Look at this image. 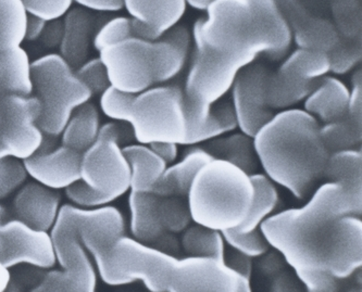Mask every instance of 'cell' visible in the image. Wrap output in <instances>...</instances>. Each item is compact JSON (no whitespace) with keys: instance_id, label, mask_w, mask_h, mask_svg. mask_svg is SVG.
<instances>
[{"instance_id":"obj_17","label":"cell","mask_w":362,"mask_h":292,"mask_svg":"<svg viewBox=\"0 0 362 292\" xmlns=\"http://www.w3.org/2000/svg\"><path fill=\"white\" fill-rule=\"evenodd\" d=\"M186 0H124L123 9L132 19L136 37L156 40L181 23Z\"/></svg>"},{"instance_id":"obj_49","label":"cell","mask_w":362,"mask_h":292,"mask_svg":"<svg viewBox=\"0 0 362 292\" xmlns=\"http://www.w3.org/2000/svg\"><path fill=\"white\" fill-rule=\"evenodd\" d=\"M346 118L362 126V71L360 68H356L351 76Z\"/></svg>"},{"instance_id":"obj_28","label":"cell","mask_w":362,"mask_h":292,"mask_svg":"<svg viewBox=\"0 0 362 292\" xmlns=\"http://www.w3.org/2000/svg\"><path fill=\"white\" fill-rule=\"evenodd\" d=\"M278 72L303 84H315L329 75V54L297 48L285 56Z\"/></svg>"},{"instance_id":"obj_1","label":"cell","mask_w":362,"mask_h":292,"mask_svg":"<svg viewBox=\"0 0 362 292\" xmlns=\"http://www.w3.org/2000/svg\"><path fill=\"white\" fill-rule=\"evenodd\" d=\"M360 217L341 187L325 183L306 205L271 215L259 229L297 277L327 274L341 281L361 267Z\"/></svg>"},{"instance_id":"obj_56","label":"cell","mask_w":362,"mask_h":292,"mask_svg":"<svg viewBox=\"0 0 362 292\" xmlns=\"http://www.w3.org/2000/svg\"><path fill=\"white\" fill-rule=\"evenodd\" d=\"M47 22L42 21L38 18L28 16L26 18L25 34H24V42L34 43L38 42L42 32L45 30Z\"/></svg>"},{"instance_id":"obj_10","label":"cell","mask_w":362,"mask_h":292,"mask_svg":"<svg viewBox=\"0 0 362 292\" xmlns=\"http://www.w3.org/2000/svg\"><path fill=\"white\" fill-rule=\"evenodd\" d=\"M111 87L139 95L157 85L153 40L127 38L98 52Z\"/></svg>"},{"instance_id":"obj_14","label":"cell","mask_w":362,"mask_h":292,"mask_svg":"<svg viewBox=\"0 0 362 292\" xmlns=\"http://www.w3.org/2000/svg\"><path fill=\"white\" fill-rule=\"evenodd\" d=\"M240 276L224 262L204 257H177L167 292H238Z\"/></svg>"},{"instance_id":"obj_12","label":"cell","mask_w":362,"mask_h":292,"mask_svg":"<svg viewBox=\"0 0 362 292\" xmlns=\"http://www.w3.org/2000/svg\"><path fill=\"white\" fill-rule=\"evenodd\" d=\"M0 264L6 269L28 265L48 271L57 264L49 233L13 219L0 224Z\"/></svg>"},{"instance_id":"obj_27","label":"cell","mask_w":362,"mask_h":292,"mask_svg":"<svg viewBox=\"0 0 362 292\" xmlns=\"http://www.w3.org/2000/svg\"><path fill=\"white\" fill-rule=\"evenodd\" d=\"M100 126L98 109L86 102L71 114L60 135L62 145L83 154L96 142Z\"/></svg>"},{"instance_id":"obj_13","label":"cell","mask_w":362,"mask_h":292,"mask_svg":"<svg viewBox=\"0 0 362 292\" xmlns=\"http://www.w3.org/2000/svg\"><path fill=\"white\" fill-rule=\"evenodd\" d=\"M269 74L270 71L262 64H250L240 70L230 88V102L238 130L250 137H254L275 114L267 102Z\"/></svg>"},{"instance_id":"obj_52","label":"cell","mask_w":362,"mask_h":292,"mask_svg":"<svg viewBox=\"0 0 362 292\" xmlns=\"http://www.w3.org/2000/svg\"><path fill=\"white\" fill-rule=\"evenodd\" d=\"M62 35H64V23L62 20L47 22L45 30L42 32L40 40L42 47L46 49H54L59 48L62 44Z\"/></svg>"},{"instance_id":"obj_59","label":"cell","mask_w":362,"mask_h":292,"mask_svg":"<svg viewBox=\"0 0 362 292\" xmlns=\"http://www.w3.org/2000/svg\"><path fill=\"white\" fill-rule=\"evenodd\" d=\"M4 217H5V211H4L3 207L0 205V224L4 221Z\"/></svg>"},{"instance_id":"obj_37","label":"cell","mask_w":362,"mask_h":292,"mask_svg":"<svg viewBox=\"0 0 362 292\" xmlns=\"http://www.w3.org/2000/svg\"><path fill=\"white\" fill-rule=\"evenodd\" d=\"M331 12L333 23L343 38H361V5L360 0H334Z\"/></svg>"},{"instance_id":"obj_29","label":"cell","mask_w":362,"mask_h":292,"mask_svg":"<svg viewBox=\"0 0 362 292\" xmlns=\"http://www.w3.org/2000/svg\"><path fill=\"white\" fill-rule=\"evenodd\" d=\"M341 39L335 24L323 16L310 18L293 30V43L313 51L329 54Z\"/></svg>"},{"instance_id":"obj_34","label":"cell","mask_w":362,"mask_h":292,"mask_svg":"<svg viewBox=\"0 0 362 292\" xmlns=\"http://www.w3.org/2000/svg\"><path fill=\"white\" fill-rule=\"evenodd\" d=\"M238 130L235 114L230 100L222 99L212 106L205 121L195 130L188 146H198ZM187 146V147H188Z\"/></svg>"},{"instance_id":"obj_57","label":"cell","mask_w":362,"mask_h":292,"mask_svg":"<svg viewBox=\"0 0 362 292\" xmlns=\"http://www.w3.org/2000/svg\"><path fill=\"white\" fill-rule=\"evenodd\" d=\"M216 0H186L188 7L198 10V11H206L208 7Z\"/></svg>"},{"instance_id":"obj_55","label":"cell","mask_w":362,"mask_h":292,"mask_svg":"<svg viewBox=\"0 0 362 292\" xmlns=\"http://www.w3.org/2000/svg\"><path fill=\"white\" fill-rule=\"evenodd\" d=\"M159 158L163 159L168 165L175 163L179 156V145L175 142H153L148 145Z\"/></svg>"},{"instance_id":"obj_31","label":"cell","mask_w":362,"mask_h":292,"mask_svg":"<svg viewBox=\"0 0 362 292\" xmlns=\"http://www.w3.org/2000/svg\"><path fill=\"white\" fill-rule=\"evenodd\" d=\"M181 247L186 257L224 262L226 241L221 231L202 225H189L182 233Z\"/></svg>"},{"instance_id":"obj_41","label":"cell","mask_w":362,"mask_h":292,"mask_svg":"<svg viewBox=\"0 0 362 292\" xmlns=\"http://www.w3.org/2000/svg\"><path fill=\"white\" fill-rule=\"evenodd\" d=\"M222 236L226 243H228L234 251L242 253L250 259L262 257L270 247L260 229L247 233L230 229L222 231Z\"/></svg>"},{"instance_id":"obj_18","label":"cell","mask_w":362,"mask_h":292,"mask_svg":"<svg viewBox=\"0 0 362 292\" xmlns=\"http://www.w3.org/2000/svg\"><path fill=\"white\" fill-rule=\"evenodd\" d=\"M157 85L175 80L185 68L193 49L192 31L181 23L172 28L158 39L153 40Z\"/></svg>"},{"instance_id":"obj_32","label":"cell","mask_w":362,"mask_h":292,"mask_svg":"<svg viewBox=\"0 0 362 292\" xmlns=\"http://www.w3.org/2000/svg\"><path fill=\"white\" fill-rule=\"evenodd\" d=\"M254 185V199L247 217L235 231L247 233L258 229L260 225L271 217L279 205L278 189L274 183L262 174L255 173L250 175Z\"/></svg>"},{"instance_id":"obj_25","label":"cell","mask_w":362,"mask_h":292,"mask_svg":"<svg viewBox=\"0 0 362 292\" xmlns=\"http://www.w3.org/2000/svg\"><path fill=\"white\" fill-rule=\"evenodd\" d=\"M131 172L129 191L153 193V188L165 173L168 164L155 154V151L143 144H129L123 147Z\"/></svg>"},{"instance_id":"obj_48","label":"cell","mask_w":362,"mask_h":292,"mask_svg":"<svg viewBox=\"0 0 362 292\" xmlns=\"http://www.w3.org/2000/svg\"><path fill=\"white\" fill-rule=\"evenodd\" d=\"M45 272L32 267L28 269L9 271V281L1 292H30Z\"/></svg>"},{"instance_id":"obj_23","label":"cell","mask_w":362,"mask_h":292,"mask_svg":"<svg viewBox=\"0 0 362 292\" xmlns=\"http://www.w3.org/2000/svg\"><path fill=\"white\" fill-rule=\"evenodd\" d=\"M160 197L153 193L129 191V229L139 243L155 247L167 235L159 213Z\"/></svg>"},{"instance_id":"obj_30","label":"cell","mask_w":362,"mask_h":292,"mask_svg":"<svg viewBox=\"0 0 362 292\" xmlns=\"http://www.w3.org/2000/svg\"><path fill=\"white\" fill-rule=\"evenodd\" d=\"M0 60L4 70L1 95H32V61L28 51L20 46L0 52Z\"/></svg>"},{"instance_id":"obj_21","label":"cell","mask_w":362,"mask_h":292,"mask_svg":"<svg viewBox=\"0 0 362 292\" xmlns=\"http://www.w3.org/2000/svg\"><path fill=\"white\" fill-rule=\"evenodd\" d=\"M64 35L59 46V54L74 68L88 59L94 38V18L90 11L74 7L64 16Z\"/></svg>"},{"instance_id":"obj_6","label":"cell","mask_w":362,"mask_h":292,"mask_svg":"<svg viewBox=\"0 0 362 292\" xmlns=\"http://www.w3.org/2000/svg\"><path fill=\"white\" fill-rule=\"evenodd\" d=\"M193 51L191 66L182 88L188 120L185 147L207 118L212 106L224 99L230 92L236 76L245 68L240 62L220 57L210 51L195 36H193Z\"/></svg>"},{"instance_id":"obj_22","label":"cell","mask_w":362,"mask_h":292,"mask_svg":"<svg viewBox=\"0 0 362 292\" xmlns=\"http://www.w3.org/2000/svg\"><path fill=\"white\" fill-rule=\"evenodd\" d=\"M202 146H188L181 160L169 164L153 193L159 197H187L198 171L212 160Z\"/></svg>"},{"instance_id":"obj_39","label":"cell","mask_w":362,"mask_h":292,"mask_svg":"<svg viewBox=\"0 0 362 292\" xmlns=\"http://www.w3.org/2000/svg\"><path fill=\"white\" fill-rule=\"evenodd\" d=\"M329 54V73L345 75L358 68L361 62V38L349 39L341 37L339 45Z\"/></svg>"},{"instance_id":"obj_11","label":"cell","mask_w":362,"mask_h":292,"mask_svg":"<svg viewBox=\"0 0 362 292\" xmlns=\"http://www.w3.org/2000/svg\"><path fill=\"white\" fill-rule=\"evenodd\" d=\"M81 209L62 207L56 224L49 231L57 263L70 284L72 292H96L97 272L80 237Z\"/></svg>"},{"instance_id":"obj_47","label":"cell","mask_w":362,"mask_h":292,"mask_svg":"<svg viewBox=\"0 0 362 292\" xmlns=\"http://www.w3.org/2000/svg\"><path fill=\"white\" fill-rule=\"evenodd\" d=\"M64 191L66 198L74 203L72 205L83 210H95L112 203L106 196L85 184L83 181L74 183Z\"/></svg>"},{"instance_id":"obj_7","label":"cell","mask_w":362,"mask_h":292,"mask_svg":"<svg viewBox=\"0 0 362 292\" xmlns=\"http://www.w3.org/2000/svg\"><path fill=\"white\" fill-rule=\"evenodd\" d=\"M127 124L139 144L185 146L188 120L183 90L163 84L136 95Z\"/></svg>"},{"instance_id":"obj_36","label":"cell","mask_w":362,"mask_h":292,"mask_svg":"<svg viewBox=\"0 0 362 292\" xmlns=\"http://www.w3.org/2000/svg\"><path fill=\"white\" fill-rule=\"evenodd\" d=\"M362 126L355 124L349 118L321 124L320 133L323 144L329 154L339 151L360 149Z\"/></svg>"},{"instance_id":"obj_44","label":"cell","mask_w":362,"mask_h":292,"mask_svg":"<svg viewBox=\"0 0 362 292\" xmlns=\"http://www.w3.org/2000/svg\"><path fill=\"white\" fill-rule=\"evenodd\" d=\"M26 15L45 22L64 19L74 6V0H20Z\"/></svg>"},{"instance_id":"obj_24","label":"cell","mask_w":362,"mask_h":292,"mask_svg":"<svg viewBox=\"0 0 362 292\" xmlns=\"http://www.w3.org/2000/svg\"><path fill=\"white\" fill-rule=\"evenodd\" d=\"M362 156L360 149L329 154L323 179L343 189L351 202L362 210Z\"/></svg>"},{"instance_id":"obj_40","label":"cell","mask_w":362,"mask_h":292,"mask_svg":"<svg viewBox=\"0 0 362 292\" xmlns=\"http://www.w3.org/2000/svg\"><path fill=\"white\" fill-rule=\"evenodd\" d=\"M136 37L132 19L129 17H115L101 24L95 32L93 48L100 51L113 44L127 38Z\"/></svg>"},{"instance_id":"obj_4","label":"cell","mask_w":362,"mask_h":292,"mask_svg":"<svg viewBox=\"0 0 362 292\" xmlns=\"http://www.w3.org/2000/svg\"><path fill=\"white\" fill-rule=\"evenodd\" d=\"M192 34L214 54L243 66L254 63L267 47L248 0H216Z\"/></svg>"},{"instance_id":"obj_42","label":"cell","mask_w":362,"mask_h":292,"mask_svg":"<svg viewBox=\"0 0 362 292\" xmlns=\"http://www.w3.org/2000/svg\"><path fill=\"white\" fill-rule=\"evenodd\" d=\"M135 96L136 95L127 94L110 86L99 95V109L115 122L129 123Z\"/></svg>"},{"instance_id":"obj_50","label":"cell","mask_w":362,"mask_h":292,"mask_svg":"<svg viewBox=\"0 0 362 292\" xmlns=\"http://www.w3.org/2000/svg\"><path fill=\"white\" fill-rule=\"evenodd\" d=\"M30 292H72L62 269H48Z\"/></svg>"},{"instance_id":"obj_9","label":"cell","mask_w":362,"mask_h":292,"mask_svg":"<svg viewBox=\"0 0 362 292\" xmlns=\"http://www.w3.org/2000/svg\"><path fill=\"white\" fill-rule=\"evenodd\" d=\"M40 104L33 95H0V159L25 160L42 147Z\"/></svg>"},{"instance_id":"obj_26","label":"cell","mask_w":362,"mask_h":292,"mask_svg":"<svg viewBox=\"0 0 362 292\" xmlns=\"http://www.w3.org/2000/svg\"><path fill=\"white\" fill-rule=\"evenodd\" d=\"M198 146L205 149L212 158L226 161L247 174L257 173L259 162L254 139L244 133L234 130Z\"/></svg>"},{"instance_id":"obj_45","label":"cell","mask_w":362,"mask_h":292,"mask_svg":"<svg viewBox=\"0 0 362 292\" xmlns=\"http://www.w3.org/2000/svg\"><path fill=\"white\" fill-rule=\"evenodd\" d=\"M74 70L76 76L90 90L93 96L103 94L110 87L106 68L99 57L86 60Z\"/></svg>"},{"instance_id":"obj_58","label":"cell","mask_w":362,"mask_h":292,"mask_svg":"<svg viewBox=\"0 0 362 292\" xmlns=\"http://www.w3.org/2000/svg\"><path fill=\"white\" fill-rule=\"evenodd\" d=\"M4 70L1 60H0V95H1V87H3Z\"/></svg>"},{"instance_id":"obj_20","label":"cell","mask_w":362,"mask_h":292,"mask_svg":"<svg viewBox=\"0 0 362 292\" xmlns=\"http://www.w3.org/2000/svg\"><path fill=\"white\" fill-rule=\"evenodd\" d=\"M349 100V86L337 76L327 75L315 83L303 102V110L325 124L345 118Z\"/></svg>"},{"instance_id":"obj_54","label":"cell","mask_w":362,"mask_h":292,"mask_svg":"<svg viewBox=\"0 0 362 292\" xmlns=\"http://www.w3.org/2000/svg\"><path fill=\"white\" fill-rule=\"evenodd\" d=\"M224 264L238 275L250 279L252 277V262L250 257L234 251L233 255L224 257Z\"/></svg>"},{"instance_id":"obj_38","label":"cell","mask_w":362,"mask_h":292,"mask_svg":"<svg viewBox=\"0 0 362 292\" xmlns=\"http://www.w3.org/2000/svg\"><path fill=\"white\" fill-rule=\"evenodd\" d=\"M159 213L167 233H183L193 221L187 199L184 197H160Z\"/></svg>"},{"instance_id":"obj_33","label":"cell","mask_w":362,"mask_h":292,"mask_svg":"<svg viewBox=\"0 0 362 292\" xmlns=\"http://www.w3.org/2000/svg\"><path fill=\"white\" fill-rule=\"evenodd\" d=\"M313 85L296 82L278 71L270 72L267 80V102L274 112L295 108L305 102Z\"/></svg>"},{"instance_id":"obj_3","label":"cell","mask_w":362,"mask_h":292,"mask_svg":"<svg viewBox=\"0 0 362 292\" xmlns=\"http://www.w3.org/2000/svg\"><path fill=\"white\" fill-rule=\"evenodd\" d=\"M186 199L193 223L222 233L238 229L247 217L254 185L235 165L212 159L198 171Z\"/></svg>"},{"instance_id":"obj_19","label":"cell","mask_w":362,"mask_h":292,"mask_svg":"<svg viewBox=\"0 0 362 292\" xmlns=\"http://www.w3.org/2000/svg\"><path fill=\"white\" fill-rule=\"evenodd\" d=\"M266 43L268 57L283 59L293 44V29L276 0H248Z\"/></svg>"},{"instance_id":"obj_53","label":"cell","mask_w":362,"mask_h":292,"mask_svg":"<svg viewBox=\"0 0 362 292\" xmlns=\"http://www.w3.org/2000/svg\"><path fill=\"white\" fill-rule=\"evenodd\" d=\"M74 4L88 11L117 12L123 9L124 0H74Z\"/></svg>"},{"instance_id":"obj_2","label":"cell","mask_w":362,"mask_h":292,"mask_svg":"<svg viewBox=\"0 0 362 292\" xmlns=\"http://www.w3.org/2000/svg\"><path fill=\"white\" fill-rule=\"evenodd\" d=\"M320 128L303 109L293 108L275 112L252 137L264 174L295 198H306L323 179L329 154Z\"/></svg>"},{"instance_id":"obj_15","label":"cell","mask_w":362,"mask_h":292,"mask_svg":"<svg viewBox=\"0 0 362 292\" xmlns=\"http://www.w3.org/2000/svg\"><path fill=\"white\" fill-rule=\"evenodd\" d=\"M44 142L47 147L46 137ZM81 162L82 152L64 145L56 148L42 145L36 154L23 160V165L34 182L59 191L81 181Z\"/></svg>"},{"instance_id":"obj_16","label":"cell","mask_w":362,"mask_h":292,"mask_svg":"<svg viewBox=\"0 0 362 292\" xmlns=\"http://www.w3.org/2000/svg\"><path fill=\"white\" fill-rule=\"evenodd\" d=\"M62 207L59 191L34 181L22 185L12 201L14 219L46 233L56 224Z\"/></svg>"},{"instance_id":"obj_8","label":"cell","mask_w":362,"mask_h":292,"mask_svg":"<svg viewBox=\"0 0 362 292\" xmlns=\"http://www.w3.org/2000/svg\"><path fill=\"white\" fill-rule=\"evenodd\" d=\"M133 138L127 123H105L96 142L82 154L81 181L111 202L129 191L131 172L123 147Z\"/></svg>"},{"instance_id":"obj_5","label":"cell","mask_w":362,"mask_h":292,"mask_svg":"<svg viewBox=\"0 0 362 292\" xmlns=\"http://www.w3.org/2000/svg\"><path fill=\"white\" fill-rule=\"evenodd\" d=\"M32 84L40 104L38 128L52 138L60 137L71 114L93 97L76 70L54 52L32 61Z\"/></svg>"},{"instance_id":"obj_51","label":"cell","mask_w":362,"mask_h":292,"mask_svg":"<svg viewBox=\"0 0 362 292\" xmlns=\"http://www.w3.org/2000/svg\"><path fill=\"white\" fill-rule=\"evenodd\" d=\"M307 292H337L339 281L327 274H306L299 276Z\"/></svg>"},{"instance_id":"obj_43","label":"cell","mask_w":362,"mask_h":292,"mask_svg":"<svg viewBox=\"0 0 362 292\" xmlns=\"http://www.w3.org/2000/svg\"><path fill=\"white\" fill-rule=\"evenodd\" d=\"M23 161L14 158L0 159V201L17 193L28 181Z\"/></svg>"},{"instance_id":"obj_46","label":"cell","mask_w":362,"mask_h":292,"mask_svg":"<svg viewBox=\"0 0 362 292\" xmlns=\"http://www.w3.org/2000/svg\"><path fill=\"white\" fill-rule=\"evenodd\" d=\"M276 3L293 30L310 18L322 16L323 0H276Z\"/></svg>"},{"instance_id":"obj_35","label":"cell","mask_w":362,"mask_h":292,"mask_svg":"<svg viewBox=\"0 0 362 292\" xmlns=\"http://www.w3.org/2000/svg\"><path fill=\"white\" fill-rule=\"evenodd\" d=\"M26 18L20 0H0V52L22 46Z\"/></svg>"}]
</instances>
